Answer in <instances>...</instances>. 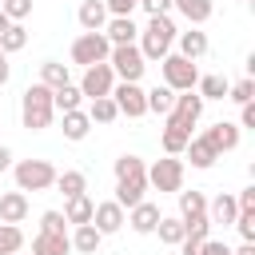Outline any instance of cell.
<instances>
[{
  "mask_svg": "<svg viewBox=\"0 0 255 255\" xmlns=\"http://www.w3.org/2000/svg\"><path fill=\"white\" fill-rule=\"evenodd\" d=\"M116 203L124 207V211H131L135 203H143V191H147V163L139 159V155H120L116 159Z\"/></svg>",
  "mask_w": 255,
  "mask_h": 255,
  "instance_id": "6da1fadb",
  "label": "cell"
},
{
  "mask_svg": "<svg viewBox=\"0 0 255 255\" xmlns=\"http://www.w3.org/2000/svg\"><path fill=\"white\" fill-rule=\"evenodd\" d=\"M175 36H179V28H175V20L171 16H147V24L139 28V40H135V48L143 52V60L151 64H159L171 48H175Z\"/></svg>",
  "mask_w": 255,
  "mask_h": 255,
  "instance_id": "7a4b0ae2",
  "label": "cell"
},
{
  "mask_svg": "<svg viewBox=\"0 0 255 255\" xmlns=\"http://www.w3.org/2000/svg\"><path fill=\"white\" fill-rule=\"evenodd\" d=\"M52 116H56V108H52V88H44L40 80L28 84L24 96H20V124H24L28 131H44V128H52Z\"/></svg>",
  "mask_w": 255,
  "mask_h": 255,
  "instance_id": "3957f363",
  "label": "cell"
},
{
  "mask_svg": "<svg viewBox=\"0 0 255 255\" xmlns=\"http://www.w3.org/2000/svg\"><path fill=\"white\" fill-rule=\"evenodd\" d=\"M179 195V219H183V231L195 235V239H211V219H207V195L203 191H175Z\"/></svg>",
  "mask_w": 255,
  "mask_h": 255,
  "instance_id": "277c9868",
  "label": "cell"
},
{
  "mask_svg": "<svg viewBox=\"0 0 255 255\" xmlns=\"http://www.w3.org/2000/svg\"><path fill=\"white\" fill-rule=\"evenodd\" d=\"M12 179H16V191H48L56 183V167L52 159H16L12 163Z\"/></svg>",
  "mask_w": 255,
  "mask_h": 255,
  "instance_id": "5b68a950",
  "label": "cell"
},
{
  "mask_svg": "<svg viewBox=\"0 0 255 255\" xmlns=\"http://www.w3.org/2000/svg\"><path fill=\"white\" fill-rule=\"evenodd\" d=\"M183 175H187L183 159L179 155H163V159H155L147 167V187H155L159 195H175V191H183Z\"/></svg>",
  "mask_w": 255,
  "mask_h": 255,
  "instance_id": "8992f818",
  "label": "cell"
},
{
  "mask_svg": "<svg viewBox=\"0 0 255 255\" xmlns=\"http://www.w3.org/2000/svg\"><path fill=\"white\" fill-rule=\"evenodd\" d=\"M108 68L116 72V80H124V84H139L143 72H147V60H143V52H139L135 44H120V48L108 52Z\"/></svg>",
  "mask_w": 255,
  "mask_h": 255,
  "instance_id": "52a82bcc",
  "label": "cell"
},
{
  "mask_svg": "<svg viewBox=\"0 0 255 255\" xmlns=\"http://www.w3.org/2000/svg\"><path fill=\"white\" fill-rule=\"evenodd\" d=\"M159 72H163V88H171V92H195V84H199V68L191 60H183L179 52H167L159 60Z\"/></svg>",
  "mask_w": 255,
  "mask_h": 255,
  "instance_id": "ba28073f",
  "label": "cell"
},
{
  "mask_svg": "<svg viewBox=\"0 0 255 255\" xmlns=\"http://www.w3.org/2000/svg\"><path fill=\"white\" fill-rule=\"evenodd\" d=\"M108 52H112V44H108L104 32H80V36L72 40V52H68V56H72V64L92 68V64H104Z\"/></svg>",
  "mask_w": 255,
  "mask_h": 255,
  "instance_id": "9c48e42d",
  "label": "cell"
},
{
  "mask_svg": "<svg viewBox=\"0 0 255 255\" xmlns=\"http://www.w3.org/2000/svg\"><path fill=\"white\" fill-rule=\"evenodd\" d=\"M203 120V100H199V92H175V104H171V112L163 116V124H171V128H183L187 135H191V128Z\"/></svg>",
  "mask_w": 255,
  "mask_h": 255,
  "instance_id": "30bf717a",
  "label": "cell"
},
{
  "mask_svg": "<svg viewBox=\"0 0 255 255\" xmlns=\"http://www.w3.org/2000/svg\"><path fill=\"white\" fill-rule=\"evenodd\" d=\"M112 100H116L120 116H128V120H143V116H147V88H143V84H124V80H116Z\"/></svg>",
  "mask_w": 255,
  "mask_h": 255,
  "instance_id": "8fae6325",
  "label": "cell"
},
{
  "mask_svg": "<svg viewBox=\"0 0 255 255\" xmlns=\"http://www.w3.org/2000/svg\"><path fill=\"white\" fill-rule=\"evenodd\" d=\"M80 96L84 100H100V96H112V88H116V72L108 68V60L104 64H92V68H84V76H80Z\"/></svg>",
  "mask_w": 255,
  "mask_h": 255,
  "instance_id": "7c38bea8",
  "label": "cell"
},
{
  "mask_svg": "<svg viewBox=\"0 0 255 255\" xmlns=\"http://www.w3.org/2000/svg\"><path fill=\"white\" fill-rule=\"evenodd\" d=\"M124 223H128V211H124L116 199H104V203H96V211H92V227H96L100 235H116Z\"/></svg>",
  "mask_w": 255,
  "mask_h": 255,
  "instance_id": "4fadbf2b",
  "label": "cell"
},
{
  "mask_svg": "<svg viewBox=\"0 0 255 255\" xmlns=\"http://www.w3.org/2000/svg\"><path fill=\"white\" fill-rule=\"evenodd\" d=\"M239 135H243V131H239L231 120H215V124L203 131V139H207L219 155H223V151H235V147H239Z\"/></svg>",
  "mask_w": 255,
  "mask_h": 255,
  "instance_id": "5bb4252c",
  "label": "cell"
},
{
  "mask_svg": "<svg viewBox=\"0 0 255 255\" xmlns=\"http://www.w3.org/2000/svg\"><path fill=\"white\" fill-rule=\"evenodd\" d=\"M104 36H108L112 48H120V44H135V40H139V24H135L131 16H108Z\"/></svg>",
  "mask_w": 255,
  "mask_h": 255,
  "instance_id": "9a60e30c",
  "label": "cell"
},
{
  "mask_svg": "<svg viewBox=\"0 0 255 255\" xmlns=\"http://www.w3.org/2000/svg\"><path fill=\"white\" fill-rule=\"evenodd\" d=\"M175 48H179V56H183V60H191V64H195V60H203V56H207L211 40H207V32H203V28H187V32H179V36H175Z\"/></svg>",
  "mask_w": 255,
  "mask_h": 255,
  "instance_id": "2e32d148",
  "label": "cell"
},
{
  "mask_svg": "<svg viewBox=\"0 0 255 255\" xmlns=\"http://www.w3.org/2000/svg\"><path fill=\"white\" fill-rule=\"evenodd\" d=\"M171 8L187 20V28H203L215 16V0H171Z\"/></svg>",
  "mask_w": 255,
  "mask_h": 255,
  "instance_id": "e0dca14e",
  "label": "cell"
},
{
  "mask_svg": "<svg viewBox=\"0 0 255 255\" xmlns=\"http://www.w3.org/2000/svg\"><path fill=\"white\" fill-rule=\"evenodd\" d=\"M159 203H151V199H143V203H135L131 211H128V223H131V231L135 235H151L155 231V223H159Z\"/></svg>",
  "mask_w": 255,
  "mask_h": 255,
  "instance_id": "ac0fdd59",
  "label": "cell"
},
{
  "mask_svg": "<svg viewBox=\"0 0 255 255\" xmlns=\"http://www.w3.org/2000/svg\"><path fill=\"white\" fill-rule=\"evenodd\" d=\"M235 215H239V203H235V195H231V191H219L215 199H207V219H211V227H215V223L231 227V223H235Z\"/></svg>",
  "mask_w": 255,
  "mask_h": 255,
  "instance_id": "d6986e66",
  "label": "cell"
},
{
  "mask_svg": "<svg viewBox=\"0 0 255 255\" xmlns=\"http://www.w3.org/2000/svg\"><path fill=\"white\" fill-rule=\"evenodd\" d=\"M28 195L24 191H4L0 195V223H24L28 219Z\"/></svg>",
  "mask_w": 255,
  "mask_h": 255,
  "instance_id": "ffe728a7",
  "label": "cell"
},
{
  "mask_svg": "<svg viewBox=\"0 0 255 255\" xmlns=\"http://www.w3.org/2000/svg\"><path fill=\"white\" fill-rule=\"evenodd\" d=\"M183 155H187V159H191V167H199V171L215 167V159H219V151H215L203 135H191V139H187V147H183Z\"/></svg>",
  "mask_w": 255,
  "mask_h": 255,
  "instance_id": "44dd1931",
  "label": "cell"
},
{
  "mask_svg": "<svg viewBox=\"0 0 255 255\" xmlns=\"http://www.w3.org/2000/svg\"><path fill=\"white\" fill-rule=\"evenodd\" d=\"M68 239H72V251H76V255H96V251H100V243H104V235H100L92 223L72 227V231H68Z\"/></svg>",
  "mask_w": 255,
  "mask_h": 255,
  "instance_id": "7402d4cb",
  "label": "cell"
},
{
  "mask_svg": "<svg viewBox=\"0 0 255 255\" xmlns=\"http://www.w3.org/2000/svg\"><path fill=\"white\" fill-rule=\"evenodd\" d=\"M64 199H76V195H88V175L84 171H76V167H68V171H56V183H52Z\"/></svg>",
  "mask_w": 255,
  "mask_h": 255,
  "instance_id": "603a6c76",
  "label": "cell"
},
{
  "mask_svg": "<svg viewBox=\"0 0 255 255\" xmlns=\"http://www.w3.org/2000/svg\"><path fill=\"white\" fill-rule=\"evenodd\" d=\"M76 20H80L84 32H104V24H108V8H104V0H84L80 12H76Z\"/></svg>",
  "mask_w": 255,
  "mask_h": 255,
  "instance_id": "cb8c5ba5",
  "label": "cell"
},
{
  "mask_svg": "<svg viewBox=\"0 0 255 255\" xmlns=\"http://www.w3.org/2000/svg\"><path fill=\"white\" fill-rule=\"evenodd\" d=\"M92 211H96V199H92V195H76V199H64V219H68V227L92 223Z\"/></svg>",
  "mask_w": 255,
  "mask_h": 255,
  "instance_id": "d4e9b609",
  "label": "cell"
},
{
  "mask_svg": "<svg viewBox=\"0 0 255 255\" xmlns=\"http://www.w3.org/2000/svg\"><path fill=\"white\" fill-rule=\"evenodd\" d=\"M227 88H231V80L219 76V72H207V76H199V84H195V92H199L203 104H207V100H227Z\"/></svg>",
  "mask_w": 255,
  "mask_h": 255,
  "instance_id": "484cf974",
  "label": "cell"
},
{
  "mask_svg": "<svg viewBox=\"0 0 255 255\" xmlns=\"http://www.w3.org/2000/svg\"><path fill=\"white\" fill-rule=\"evenodd\" d=\"M151 235H159V243H163V247H179L187 231H183V219H179V215H159V223H155V231H151Z\"/></svg>",
  "mask_w": 255,
  "mask_h": 255,
  "instance_id": "4316f807",
  "label": "cell"
},
{
  "mask_svg": "<svg viewBox=\"0 0 255 255\" xmlns=\"http://www.w3.org/2000/svg\"><path fill=\"white\" fill-rule=\"evenodd\" d=\"M32 255H72V239L68 235H32Z\"/></svg>",
  "mask_w": 255,
  "mask_h": 255,
  "instance_id": "83f0119b",
  "label": "cell"
},
{
  "mask_svg": "<svg viewBox=\"0 0 255 255\" xmlns=\"http://www.w3.org/2000/svg\"><path fill=\"white\" fill-rule=\"evenodd\" d=\"M40 84L52 88V92L64 88V84H72V68L60 64V60H44V64H40Z\"/></svg>",
  "mask_w": 255,
  "mask_h": 255,
  "instance_id": "f1b7e54d",
  "label": "cell"
},
{
  "mask_svg": "<svg viewBox=\"0 0 255 255\" xmlns=\"http://www.w3.org/2000/svg\"><path fill=\"white\" fill-rule=\"evenodd\" d=\"M88 131H92V120H88L84 108L80 112H64V139L80 143V139H88Z\"/></svg>",
  "mask_w": 255,
  "mask_h": 255,
  "instance_id": "f546056e",
  "label": "cell"
},
{
  "mask_svg": "<svg viewBox=\"0 0 255 255\" xmlns=\"http://www.w3.org/2000/svg\"><path fill=\"white\" fill-rule=\"evenodd\" d=\"M187 139H191V135H187L183 128H171V124L159 128V147H163V155H183Z\"/></svg>",
  "mask_w": 255,
  "mask_h": 255,
  "instance_id": "4dcf8cb0",
  "label": "cell"
},
{
  "mask_svg": "<svg viewBox=\"0 0 255 255\" xmlns=\"http://www.w3.org/2000/svg\"><path fill=\"white\" fill-rule=\"evenodd\" d=\"M52 108H56V112H80V108H84V96H80V88H76V84H64V88H56V92H52Z\"/></svg>",
  "mask_w": 255,
  "mask_h": 255,
  "instance_id": "1f68e13d",
  "label": "cell"
},
{
  "mask_svg": "<svg viewBox=\"0 0 255 255\" xmlns=\"http://www.w3.org/2000/svg\"><path fill=\"white\" fill-rule=\"evenodd\" d=\"M88 120H92V124H112V120H120V108H116V100H112V96L88 100Z\"/></svg>",
  "mask_w": 255,
  "mask_h": 255,
  "instance_id": "d6a6232c",
  "label": "cell"
},
{
  "mask_svg": "<svg viewBox=\"0 0 255 255\" xmlns=\"http://www.w3.org/2000/svg\"><path fill=\"white\" fill-rule=\"evenodd\" d=\"M24 48H28V28L24 24H8L0 32V52L12 56V52H24Z\"/></svg>",
  "mask_w": 255,
  "mask_h": 255,
  "instance_id": "836d02e7",
  "label": "cell"
},
{
  "mask_svg": "<svg viewBox=\"0 0 255 255\" xmlns=\"http://www.w3.org/2000/svg\"><path fill=\"white\" fill-rule=\"evenodd\" d=\"M171 104H175V92H171V88H163V84L147 88V112H151V116H167Z\"/></svg>",
  "mask_w": 255,
  "mask_h": 255,
  "instance_id": "e575fe53",
  "label": "cell"
},
{
  "mask_svg": "<svg viewBox=\"0 0 255 255\" xmlns=\"http://www.w3.org/2000/svg\"><path fill=\"white\" fill-rule=\"evenodd\" d=\"M16 251H24L20 223H0V255H16Z\"/></svg>",
  "mask_w": 255,
  "mask_h": 255,
  "instance_id": "d590c367",
  "label": "cell"
},
{
  "mask_svg": "<svg viewBox=\"0 0 255 255\" xmlns=\"http://www.w3.org/2000/svg\"><path fill=\"white\" fill-rule=\"evenodd\" d=\"M227 100H231V104H239V108H243V104H255V80H251V76L235 80V84L227 88Z\"/></svg>",
  "mask_w": 255,
  "mask_h": 255,
  "instance_id": "8d00e7d4",
  "label": "cell"
},
{
  "mask_svg": "<svg viewBox=\"0 0 255 255\" xmlns=\"http://www.w3.org/2000/svg\"><path fill=\"white\" fill-rule=\"evenodd\" d=\"M40 235H68V219H64V211H44L40 215Z\"/></svg>",
  "mask_w": 255,
  "mask_h": 255,
  "instance_id": "74e56055",
  "label": "cell"
},
{
  "mask_svg": "<svg viewBox=\"0 0 255 255\" xmlns=\"http://www.w3.org/2000/svg\"><path fill=\"white\" fill-rule=\"evenodd\" d=\"M0 8H4V16L12 24H24L32 16V0H0Z\"/></svg>",
  "mask_w": 255,
  "mask_h": 255,
  "instance_id": "f35d334b",
  "label": "cell"
},
{
  "mask_svg": "<svg viewBox=\"0 0 255 255\" xmlns=\"http://www.w3.org/2000/svg\"><path fill=\"white\" fill-rule=\"evenodd\" d=\"M231 227H235V231L243 235V243H255V211H239Z\"/></svg>",
  "mask_w": 255,
  "mask_h": 255,
  "instance_id": "ab89813d",
  "label": "cell"
},
{
  "mask_svg": "<svg viewBox=\"0 0 255 255\" xmlns=\"http://www.w3.org/2000/svg\"><path fill=\"white\" fill-rule=\"evenodd\" d=\"M104 8H108V16H131L139 8V0H104Z\"/></svg>",
  "mask_w": 255,
  "mask_h": 255,
  "instance_id": "60d3db41",
  "label": "cell"
},
{
  "mask_svg": "<svg viewBox=\"0 0 255 255\" xmlns=\"http://www.w3.org/2000/svg\"><path fill=\"white\" fill-rule=\"evenodd\" d=\"M139 8L147 16H171V0H139Z\"/></svg>",
  "mask_w": 255,
  "mask_h": 255,
  "instance_id": "b9f144b4",
  "label": "cell"
},
{
  "mask_svg": "<svg viewBox=\"0 0 255 255\" xmlns=\"http://www.w3.org/2000/svg\"><path fill=\"white\" fill-rule=\"evenodd\" d=\"M239 131H255V104H243L239 108V124H235Z\"/></svg>",
  "mask_w": 255,
  "mask_h": 255,
  "instance_id": "7bdbcfd3",
  "label": "cell"
},
{
  "mask_svg": "<svg viewBox=\"0 0 255 255\" xmlns=\"http://www.w3.org/2000/svg\"><path fill=\"white\" fill-rule=\"evenodd\" d=\"M199 255H231V247H227L223 239H203V247H199Z\"/></svg>",
  "mask_w": 255,
  "mask_h": 255,
  "instance_id": "ee69618b",
  "label": "cell"
},
{
  "mask_svg": "<svg viewBox=\"0 0 255 255\" xmlns=\"http://www.w3.org/2000/svg\"><path fill=\"white\" fill-rule=\"evenodd\" d=\"M235 203H239V211H255V183L243 187V191L235 195Z\"/></svg>",
  "mask_w": 255,
  "mask_h": 255,
  "instance_id": "f6af8a7d",
  "label": "cell"
},
{
  "mask_svg": "<svg viewBox=\"0 0 255 255\" xmlns=\"http://www.w3.org/2000/svg\"><path fill=\"white\" fill-rule=\"evenodd\" d=\"M199 247H203V239H195V235H183V243H179V255H199Z\"/></svg>",
  "mask_w": 255,
  "mask_h": 255,
  "instance_id": "bcb514c9",
  "label": "cell"
},
{
  "mask_svg": "<svg viewBox=\"0 0 255 255\" xmlns=\"http://www.w3.org/2000/svg\"><path fill=\"white\" fill-rule=\"evenodd\" d=\"M12 163H16V155H12V147H4V143H0V171H8Z\"/></svg>",
  "mask_w": 255,
  "mask_h": 255,
  "instance_id": "7dc6e473",
  "label": "cell"
},
{
  "mask_svg": "<svg viewBox=\"0 0 255 255\" xmlns=\"http://www.w3.org/2000/svg\"><path fill=\"white\" fill-rule=\"evenodd\" d=\"M8 80H12V64H8V56H4V60H0V88H4Z\"/></svg>",
  "mask_w": 255,
  "mask_h": 255,
  "instance_id": "c3c4849f",
  "label": "cell"
},
{
  "mask_svg": "<svg viewBox=\"0 0 255 255\" xmlns=\"http://www.w3.org/2000/svg\"><path fill=\"white\" fill-rule=\"evenodd\" d=\"M231 255H255V243H239V247H235Z\"/></svg>",
  "mask_w": 255,
  "mask_h": 255,
  "instance_id": "681fc988",
  "label": "cell"
},
{
  "mask_svg": "<svg viewBox=\"0 0 255 255\" xmlns=\"http://www.w3.org/2000/svg\"><path fill=\"white\" fill-rule=\"evenodd\" d=\"M8 24H12V20H8V16H4V8H0V32H4Z\"/></svg>",
  "mask_w": 255,
  "mask_h": 255,
  "instance_id": "f907efd6",
  "label": "cell"
},
{
  "mask_svg": "<svg viewBox=\"0 0 255 255\" xmlns=\"http://www.w3.org/2000/svg\"><path fill=\"white\" fill-rule=\"evenodd\" d=\"M0 60H4V52H0Z\"/></svg>",
  "mask_w": 255,
  "mask_h": 255,
  "instance_id": "816d5d0a",
  "label": "cell"
},
{
  "mask_svg": "<svg viewBox=\"0 0 255 255\" xmlns=\"http://www.w3.org/2000/svg\"><path fill=\"white\" fill-rule=\"evenodd\" d=\"M16 255H20V251H16Z\"/></svg>",
  "mask_w": 255,
  "mask_h": 255,
  "instance_id": "f5cc1de1",
  "label": "cell"
}]
</instances>
